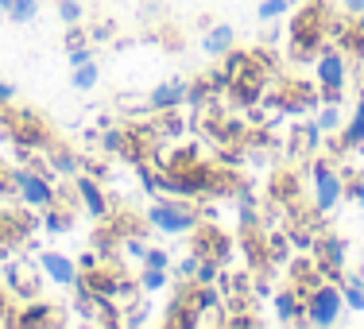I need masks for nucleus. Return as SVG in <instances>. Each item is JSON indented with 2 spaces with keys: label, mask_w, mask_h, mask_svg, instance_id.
Masks as SVG:
<instances>
[{
  "label": "nucleus",
  "mask_w": 364,
  "mask_h": 329,
  "mask_svg": "<svg viewBox=\"0 0 364 329\" xmlns=\"http://www.w3.org/2000/svg\"><path fill=\"white\" fill-rule=\"evenodd\" d=\"M82 198H85V205H90L93 213H105V202H101V194H97V186H93V183L82 186Z\"/></svg>",
  "instance_id": "9d476101"
},
{
  "label": "nucleus",
  "mask_w": 364,
  "mask_h": 329,
  "mask_svg": "<svg viewBox=\"0 0 364 329\" xmlns=\"http://www.w3.org/2000/svg\"><path fill=\"white\" fill-rule=\"evenodd\" d=\"M337 198H341L337 178L329 175L326 167H318V205H322V210H329V205H337Z\"/></svg>",
  "instance_id": "7ed1b4c3"
},
{
  "label": "nucleus",
  "mask_w": 364,
  "mask_h": 329,
  "mask_svg": "<svg viewBox=\"0 0 364 329\" xmlns=\"http://www.w3.org/2000/svg\"><path fill=\"white\" fill-rule=\"evenodd\" d=\"M147 287H163V271H147Z\"/></svg>",
  "instance_id": "2eb2a0df"
},
{
  "label": "nucleus",
  "mask_w": 364,
  "mask_h": 329,
  "mask_svg": "<svg viewBox=\"0 0 364 329\" xmlns=\"http://www.w3.org/2000/svg\"><path fill=\"white\" fill-rule=\"evenodd\" d=\"M151 225H159V229H167V232H182V229H190V217H186L182 210L151 205Z\"/></svg>",
  "instance_id": "f03ea898"
},
{
  "label": "nucleus",
  "mask_w": 364,
  "mask_h": 329,
  "mask_svg": "<svg viewBox=\"0 0 364 329\" xmlns=\"http://www.w3.org/2000/svg\"><path fill=\"white\" fill-rule=\"evenodd\" d=\"M0 8H4V12H8V8H12V0H0Z\"/></svg>",
  "instance_id": "a211bd4d"
},
{
  "label": "nucleus",
  "mask_w": 364,
  "mask_h": 329,
  "mask_svg": "<svg viewBox=\"0 0 364 329\" xmlns=\"http://www.w3.org/2000/svg\"><path fill=\"white\" fill-rule=\"evenodd\" d=\"M8 93H12V90H8V85H4V82H0V101H4V97H8Z\"/></svg>",
  "instance_id": "f3484780"
},
{
  "label": "nucleus",
  "mask_w": 364,
  "mask_h": 329,
  "mask_svg": "<svg viewBox=\"0 0 364 329\" xmlns=\"http://www.w3.org/2000/svg\"><path fill=\"white\" fill-rule=\"evenodd\" d=\"M345 4H349L353 12H360V8H364V0H345Z\"/></svg>",
  "instance_id": "dca6fc26"
},
{
  "label": "nucleus",
  "mask_w": 364,
  "mask_h": 329,
  "mask_svg": "<svg viewBox=\"0 0 364 329\" xmlns=\"http://www.w3.org/2000/svg\"><path fill=\"white\" fill-rule=\"evenodd\" d=\"M341 77H345V70H341V58H322V82L333 90V85H341Z\"/></svg>",
  "instance_id": "423d86ee"
},
{
  "label": "nucleus",
  "mask_w": 364,
  "mask_h": 329,
  "mask_svg": "<svg viewBox=\"0 0 364 329\" xmlns=\"http://www.w3.org/2000/svg\"><path fill=\"white\" fill-rule=\"evenodd\" d=\"M43 267H47L58 283H70L74 279V264H70V259H63V256H43Z\"/></svg>",
  "instance_id": "39448f33"
},
{
  "label": "nucleus",
  "mask_w": 364,
  "mask_h": 329,
  "mask_svg": "<svg viewBox=\"0 0 364 329\" xmlns=\"http://www.w3.org/2000/svg\"><path fill=\"white\" fill-rule=\"evenodd\" d=\"M8 16H12L16 23L31 20V16H36V0H12V8H8Z\"/></svg>",
  "instance_id": "6e6552de"
},
{
  "label": "nucleus",
  "mask_w": 364,
  "mask_h": 329,
  "mask_svg": "<svg viewBox=\"0 0 364 329\" xmlns=\"http://www.w3.org/2000/svg\"><path fill=\"white\" fill-rule=\"evenodd\" d=\"M337 310H341V294H337L333 287H322L314 294V302H310V318H314L318 325L337 322Z\"/></svg>",
  "instance_id": "f257e3e1"
},
{
  "label": "nucleus",
  "mask_w": 364,
  "mask_h": 329,
  "mask_svg": "<svg viewBox=\"0 0 364 329\" xmlns=\"http://www.w3.org/2000/svg\"><path fill=\"white\" fill-rule=\"evenodd\" d=\"M93 82H97V70H93L90 63H82V66H77V74H74V85H77V90H90Z\"/></svg>",
  "instance_id": "1a4fd4ad"
},
{
  "label": "nucleus",
  "mask_w": 364,
  "mask_h": 329,
  "mask_svg": "<svg viewBox=\"0 0 364 329\" xmlns=\"http://www.w3.org/2000/svg\"><path fill=\"white\" fill-rule=\"evenodd\" d=\"M20 190H23V198H28V202H36V205H47L50 202V186L43 183V178H36V175H20Z\"/></svg>",
  "instance_id": "20e7f679"
},
{
  "label": "nucleus",
  "mask_w": 364,
  "mask_h": 329,
  "mask_svg": "<svg viewBox=\"0 0 364 329\" xmlns=\"http://www.w3.org/2000/svg\"><path fill=\"white\" fill-rule=\"evenodd\" d=\"M283 8H287V0H267V4L259 8V16H264V20H272V16H279Z\"/></svg>",
  "instance_id": "ddd939ff"
},
{
  "label": "nucleus",
  "mask_w": 364,
  "mask_h": 329,
  "mask_svg": "<svg viewBox=\"0 0 364 329\" xmlns=\"http://www.w3.org/2000/svg\"><path fill=\"white\" fill-rule=\"evenodd\" d=\"M77 12H82V8H77L74 0H66V4H63V16H66V20H77Z\"/></svg>",
  "instance_id": "4468645a"
},
{
  "label": "nucleus",
  "mask_w": 364,
  "mask_h": 329,
  "mask_svg": "<svg viewBox=\"0 0 364 329\" xmlns=\"http://www.w3.org/2000/svg\"><path fill=\"white\" fill-rule=\"evenodd\" d=\"M182 93H186V90H182V82H171V85H163V90L159 93H155V97H151V105H175V101H182Z\"/></svg>",
  "instance_id": "0eeeda50"
},
{
  "label": "nucleus",
  "mask_w": 364,
  "mask_h": 329,
  "mask_svg": "<svg viewBox=\"0 0 364 329\" xmlns=\"http://www.w3.org/2000/svg\"><path fill=\"white\" fill-rule=\"evenodd\" d=\"M349 144H357V140H364V105L357 109V120H353V128H349V136H345Z\"/></svg>",
  "instance_id": "f8f14e48"
},
{
  "label": "nucleus",
  "mask_w": 364,
  "mask_h": 329,
  "mask_svg": "<svg viewBox=\"0 0 364 329\" xmlns=\"http://www.w3.org/2000/svg\"><path fill=\"white\" fill-rule=\"evenodd\" d=\"M229 43H232V31H229V28H218L210 39H205V47H210V50H225Z\"/></svg>",
  "instance_id": "9b49d317"
}]
</instances>
